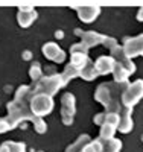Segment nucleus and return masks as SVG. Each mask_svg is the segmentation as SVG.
I'll return each mask as SVG.
<instances>
[{
	"mask_svg": "<svg viewBox=\"0 0 143 152\" xmlns=\"http://www.w3.org/2000/svg\"><path fill=\"white\" fill-rule=\"evenodd\" d=\"M123 50L129 58L137 56V55H143V34L136 37V38H125L123 40Z\"/></svg>",
	"mask_w": 143,
	"mask_h": 152,
	"instance_id": "obj_5",
	"label": "nucleus"
},
{
	"mask_svg": "<svg viewBox=\"0 0 143 152\" xmlns=\"http://www.w3.org/2000/svg\"><path fill=\"white\" fill-rule=\"evenodd\" d=\"M9 129H14V125H12L11 119L9 117H2V119H0V134L6 132Z\"/></svg>",
	"mask_w": 143,
	"mask_h": 152,
	"instance_id": "obj_24",
	"label": "nucleus"
},
{
	"mask_svg": "<svg viewBox=\"0 0 143 152\" xmlns=\"http://www.w3.org/2000/svg\"><path fill=\"white\" fill-rule=\"evenodd\" d=\"M105 116H107V111L105 113H102V114H98V116H95V119H93V122L96 123V125H103L105 123Z\"/></svg>",
	"mask_w": 143,
	"mask_h": 152,
	"instance_id": "obj_28",
	"label": "nucleus"
},
{
	"mask_svg": "<svg viewBox=\"0 0 143 152\" xmlns=\"http://www.w3.org/2000/svg\"><path fill=\"white\" fill-rule=\"evenodd\" d=\"M111 56L114 58V61H117V62H120V64L129 72V73H134V70H136V66L131 62V58H129L126 53H125V50H123V47H116V49H113L111 50Z\"/></svg>",
	"mask_w": 143,
	"mask_h": 152,
	"instance_id": "obj_7",
	"label": "nucleus"
},
{
	"mask_svg": "<svg viewBox=\"0 0 143 152\" xmlns=\"http://www.w3.org/2000/svg\"><path fill=\"white\" fill-rule=\"evenodd\" d=\"M9 146V152H24V143H15V142H6Z\"/></svg>",
	"mask_w": 143,
	"mask_h": 152,
	"instance_id": "obj_27",
	"label": "nucleus"
},
{
	"mask_svg": "<svg viewBox=\"0 0 143 152\" xmlns=\"http://www.w3.org/2000/svg\"><path fill=\"white\" fill-rule=\"evenodd\" d=\"M142 97H143V81L142 79H137L136 82L129 84L120 96L122 104L126 108H133Z\"/></svg>",
	"mask_w": 143,
	"mask_h": 152,
	"instance_id": "obj_3",
	"label": "nucleus"
},
{
	"mask_svg": "<svg viewBox=\"0 0 143 152\" xmlns=\"http://www.w3.org/2000/svg\"><path fill=\"white\" fill-rule=\"evenodd\" d=\"M55 35H56V37H58V38H62V37H64V34H62V32H61V31H58V32H56V34H55Z\"/></svg>",
	"mask_w": 143,
	"mask_h": 152,
	"instance_id": "obj_31",
	"label": "nucleus"
},
{
	"mask_svg": "<svg viewBox=\"0 0 143 152\" xmlns=\"http://www.w3.org/2000/svg\"><path fill=\"white\" fill-rule=\"evenodd\" d=\"M73 9H76L78 17H79V20H82L84 23H92L100 14V8L99 6H84V8L73 6Z\"/></svg>",
	"mask_w": 143,
	"mask_h": 152,
	"instance_id": "obj_8",
	"label": "nucleus"
},
{
	"mask_svg": "<svg viewBox=\"0 0 143 152\" xmlns=\"http://www.w3.org/2000/svg\"><path fill=\"white\" fill-rule=\"evenodd\" d=\"M29 107L35 116L43 117L46 114L52 113V110H54V99H52V96L44 94V93L34 94L31 102H29Z\"/></svg>",
	"mask_w": 143,
	"mask_h": 152,
	"instance_id": "obj_2",
	"label": "nucleus"
},
{
	"mask_svg": "<svg viewBox=\"0 0 143 152\" xmlns=\"http://www.w3.org/2000/svg\"><path fill=\"white\" fill-rule=\"evenodd\" d=\"M142 142H143V135H142Z\"/></svg>",
	"mask_w": 143,
	"mask_h": 152,
	"instance_id": "obj_32",
	"label": "nucleus"
},
{
	"mask_svg": "<svg viewBox=\"0 0 143 152\" xmlns=\"http://www.w3.org/2000/svg\"><path fill=\"white\" fill-rule=\"evenodd\" d=\"M0 152H9V146H8L6 142H5L2 146H0Z\"/></svg>",
	"mask_w": 143,
	"mask_h": 152,
	"instance_id": "obj_29",
	"label": "nucleus"
},
{
	"mask_svg": "<svg viewBox=\"0 0 143 152\" xmlns=\"http://www.w3.org/2000/svg\"><path fill=\"white\" fill-rule=\"evenodd\" d=\"M122 148V143L116 138H108V140L103 142V151L102 152H119Z\"/></svg>",
	"mask_w": 143,
	"mask_h": 152,
	"instance_id": "obj_19",
	"label": "nucleus"
},
{
	"mask_svg": "<svg viewBox=\"0 0 143 152\" xmlns=\"http://www.w3.org/2000/svg\"><path fill=\"white\" fill-rule=\"evenodd\" d=\"M43 55L50 59V61H54V62H62L64 59H66V53H64V50L55 44V43H47L43 46Z\"/></svg>",
	"mask_w": 143,
	"mask_h": 152,
	"instance_id": "obj_6",
	"label": "nucleus"
},
{
	"mask_svg": "<svg viewBox=\"0 0 143 152\" xmlns=\"http://www.w3.org/2000/svg\"><path fill=\"white\" fill-rule=\"evenodd\" d=\"M103 38L105 35H100L98 32H93V31H88V32H84L82 34V43L88 47H95L98 44H102Z\"/></svg>",
	"mask_w": 143,
	"mask_h": 152,
	"instance_id": "obj_12",
	"label": "nucleus"
},
{
	"mask_svg": "<svg viewBox=\"0 0 143 152\" xmlns=\"http://www.w3.org/2000/svg\"><path fill=\"white\" fill-rule=\"evenodd\" d=\"M116 128H117V126H114L111 123H103L100 126V138H103V140L113 138L114 137V132H116Z\"/></svg>",
	"mask_w": 143,
	"mask_h": 152,
	"instance_id": "obj_20",
	"label": "nucleus"
},
{
	"mask_svg": "<svg viewBox=\"0 0 143 152\" xmlns=\"http://www.w3.org/2000/svg\"><path fill=\"white\" fill-rule=\"evenodd\" d=\"M61 104H62V113H61L62 122L66 125H72L73 123V114H75V96L72 93L62 94Z\"/></svg>",
	"mask_w": 143,
	"mask_h": 152,
	"instance_id": "obj_4",
	"label": "nucleus"
},
{
	"mask_svg": "<svg viewBox=\"0 0 143 152\" xmlns=\"http://www.w3.org/2000/svg\"><path fill=\"white\" fill-rule=\"evenodd\" d=\"M79 73H81V70H79V69H76L73 64H69V66L66 67V70H64L62 76H64V79H66V81L69 82L70 79L76 78V76H79Z\"/></svg>",
	"mask_w": 143,
	"mask_h": 152,
	"instance_id": "obj_21",
	"label": "nucleus"
},
{
	"mask_svg": "<svg viewBox=\"0 0 143 152\" xmlns=\"http://www.w3.org/2000/svg\"><path fill=\"white\" fill-rule=\"evenodd\" d=\"M29 76H31V79L34 81V82H38L43 76H41V67H40V64L38 62H35V64H32V67H31V70H29Z\"/></svg>",
	"mask_w": 143,
	"mask_h": 152,
	"instance_id": "obj_22",
	"label": "nucleus"
},
{
	"mask_svg": "<svg viewBox=\"0 0 143 152\" xmlns=\"http://www.w3.org/2000/svg\"><path fill=\"white\" fill-rule=\"evenodd\" d=\"M88 46H85L82 41L81 43H78V44H73L72 47H70V52L72 53H88Z\"/></svg>",
	"mask_w": 143,
	"mask_h": 152,
	"instance_id": "obj_25",
	"label": "nucleus"
},
{
	"mask_svg": "<svg viewBox=\"0 0 143 152\" xmlns=\"http://www.w3.org/2000/svg\"><path fill=\"white\" fill-rule=\"evenodd\" d=\"M88 142H90V137L84 134V135H81L79 138H78V140H76L73 145H70V146H69L67 152H81V151H82V148H84Z\"/></svg>",
	"mask_w": 143,
	"mask_h": 152,
	"instance_id": "obj_18",
	"label": "nucleus"
},
{
	"mask_svg": "<svg viewBox=\"0 0 143 152\" xmlns=\"http://www.w3.org/2000/svg\"><path fill=\"white\" fill-rule=\"evenodd\" d=\"M103 138H98V140H90L81 152H102L103 151Z\"/></svg>",
	"mask_w": 143,
	"mask_h": 152,
	"instance_id": "obj_17",
	"label": "nucleus"
},
{
	"mask_svg": "<svg viewBox=\"0 0 143 152\" xmlns=\"http://www.w3.org/2000/svg\"><path fill=\"white\" fill-rule=\"evenodd\" d=\"M67 84V81L64 79L62 75H52V76H47V78H41L38 82H35V87H34V94H40V93H44V94H49V96H54L61 87H64Z\"/></svg>",
	"mask_w": 143,
	"mask_h": 152,
	"instance_id": "obj_1",
	"label": "nucleus"
},
{
	"mask_svg": "<svg viewBox=\"0 0 143 152\" xmlns=\"http://www.w3.org/2000/svg\"><path fill=\"white\" fill-rule=\"evenodd\" d=\"M102 44L105 46V47H108V50H113V49H116V47L119 46L117 44V40H116V38H111V37H105V38H103Z\"/></svg>",
	"mask_w": 143,
	"mask_h": 152,
	"instance_id": "obj_26",
	"label": "nucleus"
},
{
	"mask_svg": "<svg viewBox=\"0 0 143 152\" xmlns=\"http://www.w3.org/2000/svg\"><path fill=\"white\" fill-rule=\"evenodd\" d=\"M32 96H34V87L31 85H21L15 93V99L21 100V102H31Z\"/></svg>",
	"mask_w": 143,
	"mask_h": 152,
	"instance_id": "obj_14",
	"label": "nucleus"
},
{
	"mask_svg": "<svg viewBox=\"0 0 143 152\" xmlns=\"http://www.w3.org/2000/svg\"><path fill=\"white\" fill-rule=\"evenodd\" d=\"M137 20L139 21H143V8H140L139 12H137Z\"/></svg>",
	"mask_w": 143,
	"mask_h": 152,
	"instance_id": "obj_30",
	"label": "nucleus"
},
{
	"mask_svg": "<svg viewBox=\"0 0 143 152\" xmlns=\"http://www.w3.org/2000/svg\"><path fill=\"white\" fill-rule=\"evenodd\" d=\"M111 73L114 75V81H116V82H126V81H128V76L131 75V73H129V72L120 64V62H117V61L114 62V67H113V72H111Z\"/></svg>",
	"mask_w": 143,
	"mask_h": 152,
	"instance_id": "obj_13",
	"label": "nucleus"
},
{
	"mask_svg": "<svg viewBox=\"0 0 143 152\" xmlns=\"http://www.w3.org/2000/svg\"><path fill=\"white\" fill-rule=\"evenodd\" d=\"M88 56L87 53H72V61H70V64H73L76 69H79L82 70L87 64H88Z\"/></svg>",
	"mask_w": 143,
	"mask_h": 152,
	"instance_id": "obj_16",
	"label": "nucleus"
},
{
	"mask_svg": "<svg viewBox=\"0 0 143 152\" xmlns=\"http://www.w3.org/2000/svg\"><path fill=\"white\" fill-rule=\"evenodd\" d=\"M119 114H120V122H119V125H117V129L120 131V132H123V134H126V132H129L133 129V117H131V108H123V110H120L119 111Z\"/></svg>",
	"mask_w": 143,
	"mask_h": 152,
	"instance_id": "obj_10",
	"label": "nucleus"
},
{
	"mask_svg": "<svg viewBox=\"0 0 143 152\" xmlns=\"http://www.w3.org/2000/svg\"><path fill=\"white\" fill-rule=\"evenodd\" d=\"M79 76H81V78H84L85 81H93L96 76H99L98 72H96V69H95V62H93L92 59H90V61H88V64L81 70Z\"/></svg>",
	"mask_w": 143,
	"mask_h": 152,
	"instance_id": "obj_15",
	"label": "nucleus"
},
{
	"mask_svg": "<svg viewBox=\"0 0 143 152\" xmlns=\"http://www.w3.org/2000/svg\"><path fill=\"white\" fill-rule=\"evenodd\" d=\"M35 18H37V11H34L32 8H20L17 14V21L21 28H29Z\"/></svg>",
	"mask_w": 143,
	"mask_h": 152,
	"instance_id": "obj_9",
	"label": "nucleus"
},
{
	"mask_svg": "<svg viewBox=\"0 0 143 152\" xmlns=\"http://www.w3.org/2000/svg\"><path fill=\"white\" fill-rule=\"evenodd\" d=\"M114 58L113 56H99L95 62V69L98 72V75H107L113 72L114 67Z\"/></svg>",
	"mask_w": 143,
	"mask_h": 152,
	"instance_id": "obj_11",
	"label": "nucleus"
},
{
	"mask_svg": "<svg viewBox=\"0 0 143 152\" xmlns=\"http://www.w3.org/2000/svg\"><path fill=\"white\" fill-rule=\"evenodd\" d=\"M34 128H35V131L38 132V134H44L46 132V129H47V125L44 123V120L41 119V117H35L34 119Z\"/></svg>",
	"mask_w": 143,
	"mask_h": 152,
	"instance_id": "obj_23",
	"label": "nucleus"
}]
</instances>
